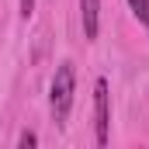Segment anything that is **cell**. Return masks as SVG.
Here are the masks:
<instances>
[{
    "label": "cell",
    "instance_id": "cell-6",
    "mask_svg": "<svg viewBox=\"0 0 149 149\" xmlns=\"http://www.w3.org/2000/svg\"><path fill=\"white\" fill-rule=\"evenodd\" d=\"M17 7H21V17H24V21H28V17L35 14V0H21Z\"/></svg>",
    "mask_w": 149,
    "mask_h": 149
},
{
    "label": "cell",
    "instance_id": "cell-3",
    "mask_svg": "<svg viewBox=\"0 0 149 149\" xmlns=\"http://www.w3.org/2000/svg\"><path fill=\"white\" fill-rule=\"evenodd\" d=\"M80 21H83V35L97 38V31H101V0H80Z\"/></svg>",
    "mask_w": 149,
    "mask_h": 149
},
{
    "label": "cell",
    "instance_id": "cell-1",
    "mask_svg": "<svg viewBox=\"0 0 149 149\" xmlns=\"http://www.w3.org/2000/svg\"><path fill=\"white\" fill-rule=\"evenodd\" d=\"M73 94H76V70H73V63L66 59V63L56 66V76L49 83V111H52L56 125H66L70 108H73Z\"/></svg>",
    "mask_w": 149,
    "mask_h": 149
},
{
    "label": "cell",
    "instance_id": "cell-5",
    "mask_svg": "<svg viewBox=\"0 0 149 149\" xmlns=\"http://www.w3.org/2000/svg\"><path fill=\"white\" fill-rule=\"evenodd\" d=\"M35 142H38V135H35V132H21V139H17V146H21V149L35 146Z\"/></svg>",
    "mask_w": 149,
    "mask_h": 149
},
{
    "label": "cell",
    "instance_id": "cell-4",
    "mask_svg": "<svg viewBox=\"0 0 149 149\" xmlns=\"http://www.w3.org/2000/svg\"><path fill=\"white\" fill-rule=\"evenodd\" d=\"M128 7H132V14L139 17V24L149 28V0H128Z\"/></svg>",
    "mask_w": 149,
    "mask_h": 149
},
{
    "label": "cell",
    "instance_id": "cell-2",
    "mask_svg": "<svg viewBox=\"0 0 149 149\" xmlns=\"http://www.w3.org/2000/svg\"><path fill=\"white\" fill-rule=\"evenodd\" d=\"M94 139H97V146H108V139H111V94H108L104 76L94 83Z\"/></svg>",
    "mask_w": 149,
    "mask_h": 149
}]
</instances>
